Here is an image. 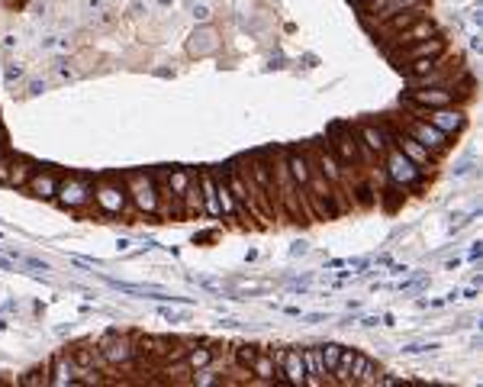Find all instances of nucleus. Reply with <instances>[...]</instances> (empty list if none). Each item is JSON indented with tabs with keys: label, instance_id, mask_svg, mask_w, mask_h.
Returning a JSON list of instances; mask_svg holds the SVG:
<instances>
[{
	"label": "nucleus",
	"instance_id": "obj_39",
	"mask_svg": "<svg viewBox=\"0 0 483 387\" xmlns=\"http://www.w3.org/2000/svg\"><path fill=\"white\" fill-rule=\"evenodd\" d=\"M483 255V246L480 242H474V249H471V252H467V258H471V262H477V258Z\"/></svg>",
	"mask_w": 483,
	"mask_h": 387
},
{
	"label": "nucleus",
	"instance_id": "obj_29",
	"mask_svg": "<svg viewBox=\"0 0 483 387\" xmlns=\"http://www.w3.org/2000/svg\"><path fill=\"white\" fill-rule=\"evenodd\" d=\"M13 161H17V152H0V184H7L10 181V168H13Z\"/></svg>",
	"mask_w": 483,
	"mask_h": 387
},
{
	"label": "nucleus",
	"instance_id": "obj_49",
	"mask_svg": "<svg viewBox=\"0 0 483 387\" xmlns=\"http://www.w3.org/2000/svg\"><path fill=\"white\" fill-rule=\"evenodd\" d=\"M0 152H7V149H0Z\"/></svg>",
	"mask_w": 483,
	"mask_h": 387
},
{
	"label": "nucleus",
	"instance_id": "obj_41",
	"mask_svg": "<svg viewBox=\"0 0 483 387\" xmlns=\"http://www.w3.org/2000/svg\"><path fill=\"white\" fill-rule=\"evenodd\" d=\"M307 320L309 323H325V320H329V313H309Z\"/></svg>",
	"mask_w": 483,
	"mask_h": 387
},
{
	"label": "nucleus",
	"instance_id": "obj_30",
	"mask_svg": "<svg viewBox=\"0 0 483 387\" xmlns=\"http://www.w3.org/2000/svg\"><path fill=\"white\" fill-rule=\"evenodd\" d=\"M33 378H19V384H26V387H36V384H48V365L46 368H36V371H29Z\"/></svg>",
	"mask_w": 483,
	"mask_h": 387
},
{
	"label": "nucleus",
	"instance_id": "obj_7",
	"mask_svg": "<svg viewBox=\"0 0 483 387\" xmlns=\"http://www.w3.org/2000/svg\"><path fill=\"white\" fill-rule=\"evenodd\" d=\"M48 384H55V387L107 384V378H100V371H84L71 352H55V359L48 361Z\"/></svg>",
	"mask_w": 483,
	"mask_h": 387
},
{
	"label": "nucleus",
	"instance_id": "obj_21",
	"mask_svg": "<svg viewBox=\"0 0 483 387\" xmlns=\"http://www.w3.org/2000/svg\"><path fill=\"white\" fill-rule=\"evenodd\" d=\"M248 375H255V378H248V384H277V368H274L271 349H264V345H261L258 355H255V361H251Z\"/></svg>",
	"mask_w": 483,
	"mask_h": 387
},
{
	"label": "nucleus",
	"instance_id": "obj_8",
	"mask_svg": "<svg viewBox=\"0 0 483 387\" xmlns=\"http://www.w3.org/2000/svg\"><path fill=\"white\" fill-rule=\"evenodd\" d=\"M387 123H390V145H397V149H400L403 155H406V159L412 161L419 171H422V174H435V171L441 168V161H445V159H438L435 152H428L422 142H416L409 132H403L400 126L393 123V120H387Z\"/></svg>",
	"mask_w": 483,
	"mask_h": 387
},
{
	"label": "nucleus",
	"instance_id": "obj_3",
	"mask_svg": "<svg viewBox=\"0 0 483 387\" xmlns=\"http://www.w3.org/2000/svg\"><path fill=\"white\" fill-rule=\"evenodd\" d=\"M122 184H126V194L139 217H161V197L152 171H122Z\"/></svg>",
	"mask_w": 483,
	"mask_h": 387
},
{
	"label": "nucleus",
	"instance_id": "obj_20",
	"mask_svg": "<svg viewBox=\"0 0 483 387\" xmlns=\"http://www.w3.org/2000/svg\"><path fill=\"white\" fill-rule=\"evenodd\" d=\"M300 355H303V365H307V384L309 387L332 384V378H329L322 368V352H319V345H307V349H300Z\"/></svg>",
	"mask_w": 483,
	"mask_h": 387
},
{
	"label": "nucleus",
	"instance_id": "obj_34",
	"mask_svg": "<svg viewBox=\"0 0 483 387\" xmlns=\"http://www.w3.org/2000/svg\"><path fill=\"white\" fill-rule=\"evenodd\" d=\"M210 17H213V13H210V7H206V3H197V7H194V19H200V23H210Z\"/></svg>",
	"mask_w": 483,
	"mask_h": 387
},
{
	"label": "nucleus",
	"instance_id": "obj_33",
	"mask_svg": "<svg viewBox=\"0 0 483 387\" xmlns=\"http://www.w3.org/2000/svg\"><path fill=\"white\" fill-rule=\"evenodd\" d=\"M19 262L26 264V268H36V271H52L46 262H39V258H29V255H19Z\"/></svg>",
	"mask_w": 483,
	"mask_h": 387
},
{
	"label": "nucleus",
	"instance_id": "obj_9",
	"mask_svg": "<svg viewBox=\"0 0 483 387\" xmlns=\"http://www.w3.org/2000/svg\"><path fill=\"white\" fill-rule=\"evenodd\" d=\"M383 174H387V181H390L393 188H403V190H416L422 181H426V174L412 165V161L403 155L397 145H390V149L383 152Z\"/></svg>",
	"mask_w": 483,
	"mask_h": 387
},
{
	"label": "nucleus",
	"instance_id": "obj_28",
	"mask_svg": "<svg viewBox=\"0 0 483 387\" xmlns=\"http://www.w3.org/2000/svg\"><path fill=\"white\" fill-rule=\"evenodd\" d=\"M23 78H26L23 65H17V62H7V65H3V81H7V87H13L17 81H23Z\"/></svg>",
	"mask_w": 483,
	"mask_h": 387
},
{
	"label": "nucleus",
	"instance_id": "obj_46",
	"mask_svg": "<svg viewBox=\"0 0 483 387\" xmlns=\"http://www.w3.org/2000/svg\"><path fill=\"white\" fill-rule=\"evenodd\" d=\"M480 46H483L480 36H471V48H474V52H480Z\"/></svg>",
	"mask_w": 483,
	"mask_h": 387
},
{
	"label": "nucleus",
	"instance_id": "obj_17",
	"mask_svg": "<svg viewBox=\"0 0 483 387\" xmlns=\"http://www.w3.org/2000/svg\"><path fill=\"white\" fill-rule=\"evenodd\" d=\"M284 161H287V171H290V178L297 181V188H307L309 171H313V152L309 149H287L284 152Z\"/></svg>",
	"mask_w": 483,
	"mask_h": 387
},
{
	"label": "nucleus",
	"instance_id": "obj_32",
	"mask_svg": "<svg viewBox=\"0 0 483 387\" xmlns=\"http://www.w3.org/2000/svg\"><path fill=\"white\" fill-rule=\"evenodd\" d=\"M426 284H428L426 278H412V281H403V284H400V291H403V294H412V291H422Z\"/></svg>",
	"mask_w": 483,
	"mask_h": 387
},
{
	"label": "nucleus",
	"instance_id": "obj_22",
	"mask_svg": "<svg viewBox=\"0 0 483 387\" xmlns=\"http://www.w3.org/2000/svg\"><path fill=\"white\" fill-rule=\"evenodd\" d=\"M194 181V171L190 168H167V188H171V197H174V207L181 213V204H184V194Z\"/></svg>",
	"mask_w": 483,
	"mask_h": 387
},
{
	"label": "nucleus",
	"instance_id": "obj_37",
	"mask_svg": "<svg viewBox=\"0 0 483 387\" xmlns=\"http://www.w3.org/2000/svg\"><path fill=\"white\" fill-rule=\"evenodd\" d=\"M358 326H364V330H374V326H381V316H364V320H358Z\"/></svg>",
	"mask_w": 483,
	"mask_h": 387
},
{
	"label": "nucleus",
	"instance_id": "obj_24",
	"mask_svg": "<svg viewBox=\"0 0 483 387\" xmlns=\"http://www.w3.org/2000/svg\"><path fill=\"white\" fill-rule=\"evenodd\" d=\"M258 349H261V345H251V342H239V345L233 349L235 365H239L241 375H248V368H251V361H255V355H258Z\"/></svg>",
	"mask_w": 483,
	"mask_h": 387
},
{
	"label": "nucleus",
	"instance_id": "obj_48",
	"mask_svg": "<svg viewBox=\"0 0 483 387\" xmlns=\"http://www.w3.org/2000/svg\"><path fill=\"white\" fill-rule=\"evenodd\" d=\"M352 3H364V0H352Z\"/></svg>",
	"mask_w": 483,
	"mask_h": 387
},
{
	"label": "nucleus",
	"instance_id": "obj_40",
	"mask_svg": "<svg viewBox=\"0 0 483 387\" xmlns=\"http://www.w3.org/2000/svg\"><path fill=\"white\" fill-rule=\"evenodd\" d=\"M0 46L7 48V52H13V48H17V36H3V42H0Z\"/></svg>",
	"mask_w": 483,
	"mask_h": 387
},
{
	"label": "nucleus",
	"instance_id": "obj_47",
	"mask_svg": "<svg viewBox=\"0 0 483 387\" xmlns=\"http://www.w3.org/2000/svg\"><path fill=\"white\" fill-rule=\"evenodd\" d=\"M10 264H13V258H3V255H0V268H10Z\"/></svg>",
	"mask_w": 483,
	"mask_h": 387
},
{
	"label": "nucleus",
	"instance_id": "obj_38",
	"mask_svg": "<svg viewBox=\"0 0 483 387\" xmlns=\"http://www.w3.org/2000/svg\"><path fill=\"white\" fill-rule=\"evenodd\" d=\"M158 316H161V320H171V323H181V316H177V313H171L167 307H158Z\"/></svg>",
	"mask_w": 483,
	"mask_h": 387
},
{
	"label": "nucleus",
	"instance_id": "obj_42",
	"mask_svg": "<svg viewBox=\"0 0 483 387\" xmlns=\"http://www.w3.org/2000/svg\"><path fill=\"white\" fill-rule=\"evenodd\" d=\"M461 297H464V300H474V297H480V291H477V287H467Z\"/></svg>",
	"mask_w": 483,
	"mask_h": 387
},
{
	"label": "nucleus",
	"instance_id": "obj_16",
	"mask_svg": "<svg viewBox=\"0 0 483 387\" xmlns=\"http://www.w3.org/2000/svg\"><path fill=\"white\" fill-rule=\"evenodd\" d=\"M58 181H62V174H58L55 168H36L33 178H29V184H26V194L36 200H55Z\"/></svg>",
	"mask_w": 483,
	"mask_h": 387
},
{
	"label": "nucleus",
	"instance_id": "obj_4",
	"mask_svg": "<svg viewBox=\"0 0 483 387\" xmlns=\"http://www.w3.org/2000/svg\"><path fill=\"white\" fill-rule=\"evenodd\" d=\"M52 204H58L62 210H71V213H91V207H93V178L78 174V171L62 174Z\"/></svg>",
	"mask_w": 483,
	"mask_h": 387
},
{
	"label": "nucleus",
	"instance_id": "obj_43",
	"mask_svg": "<svg viewBox=\"0 0 483 387\" xmlns=\"http://www.w3.org/2000/svg\"><path fill=\"white\" fill-rule=\"evenodd\" d=\"M457 264H461V258H448V262H445V268H448V271H455Z\"/></svg>",
	"mask_w": 483,
	"mask_h": 387
},
{
	"label": "nucleus",
	"instance_id": "obj_11",
	"mask_svg": "<svg viewBox=\"0 0 483 387\" xmlns=\"http://www.w3.org/2000/svg\"><path fill=\"white\" fill-rule=\"evenodd\" d=\"M445 52H451V46H448L445 33H438V36L422 39V42H412V46L393 48L387 58H390L393 65L400 68V65H406V62H419V58H438V55H445Z\"/></svg>",
	"mask_w": 483,
	"mask_h": 387
},
{
	"label": "nucleus",
	"instance_id": "obj_19",
	"mask_svg": "<svg viewBox=\"0 0 483 387\" xmlns=\"http://www.w3.org/2000/svg\"><path fill=\"white\" fill-rule=\"evenodd\" d=\"M381 378V368H377V361L371 355H364V352H354V361H352V371H348V384H377Z\"/></svg>",
	"mask_w": 483,
	"mask_h": 387
},
{
	"label": "nucleus",
	"instance_id": "obj_15",
	"mask_svg": "<svg viewBox=\"0 0 483 387\" xmlns=\"http://www.w3.org/2000/svg\"><path fill=\"white\" fill-rule=\"evenodd\" d=\"M354 132H358L361 145L371 152L374 159H383V152L390 149V123H387V120H381V123H371V120H367V123H361Z\"/></svg>",
	"mask_w": 483,
	"mask_h": 387
},
{
	"label": "nucleus",
	"instance_id": "obj_6",
	"mask_svg": "<svg viewBox=\"0 0 483 387\" xmlns=\"http://www.w3.org/2000/svg\"><path fill=\"white\" fill-rule=\"evenodd\" d=\"M393 123L400 126L403 132H409L416 142H422L428 152H435L438 159H445L448 152L455 149V139L448 136V132H441L438 126H432L428 120H419V116H409V114H400V116H390Z\"/></svg>",
	"mask_w": 483,
	"mask_h": 387
},
{
	"label": "nucleus",
	"instance_id": "obj_23",
	"mask_svg": "<svg viewBox=\"0 0 483 387\" xmlns=\"http://www.w3.org/2000/svg\"><path fill=\"white\" fill-rule=\"evenodd\" d=\"M39 165L36 161H29V159H19L13 161V168H10V181H7V188H17V190H26L29 178H33V171H36Z\"/></svg>",
	"mask_w": 483,
	"mask_h": 387
},
{
	"label": "nucleus",
	"instance_id": "obj_36",
	"mask_svg": "<svg viewBox=\"0 0 483 387\" xmlns=\"http://www.w3.org/2000/svg\"><path fill=\"white\" fill-rule=\"evenodd\" d=\"M129 13H132V17H142V13H149V3H142V0H136V3H132V7H129Z\"/></svg>",
	"mask_w": 483,
	"mask_h": 387
},
{
	"label": "nucleus",
	"instance_id": "obj_25",
	"mask_svg": "<svg viewBox=\"0 0 483 387\" xmlns=\"http://www.w3.org/2000/svg\"><path fill=\"white\" fill-rule=\"evenodd\" d=\"M319 352H322V368H325V375L332 378L335 365H338V359H342V345H338V342H325V345H319Z\"/></svg>",
	"mask_w": 483,
	"mask_h": 387
},
{
	"label": "nucleus",
	"instance_id": "obj_44",
	"mask_svg": "<svg viewBox=\"0 0 483 387\" xmlns=\"http://www.w3.org/2000/svg\"><path fill=\"white\" fill-rule=\"evenodd\" d=\"M390 271H393V274H406L409 268H406V264H390Z\"/></svg>",
	"mask_w": 483,
	"mask_h": 387
},
{
	"label": "nucleus",
	"instance_id": "obj_10",
	"mask_svg": "<svg viewBox=\"0 0 483 387\" xmlns=\"http://www.w3.org/2000/svg\"><path fill=\"white\" fill-rule=\"evenodd\" d=\"M432 0H364V3H358L361 7V23L364 29H377L383 23V19H390L393 13H403V10L409 7H428Z\"/></svg>",
	"mask_w": 483,
	"mask_h": 387
},
{
	"label": "nucleus",
	"instance_id": "obj_18",
	"mask_svg": "<svg viewBox=\"0 0 483 387\" xmlns=\"http://www.w3.org/2000/svg\"><path fill=\"white\" fill-rule=\"evenodd\" d=\"M422 17H428V7H409V10H403V13H393L390 19H383L381 26L374 29V36L390 39V36H397L400 29L412 26V23H416V19H422Z\"/></svg>",
	"mask_w": 483,
	"mask_h": 387
},
{
	"label": "nucleus",
	"instance_id": "obj_13",
	"mask_svg": "<svg viewBox=\"0 0 483 387\" xmlns=\"http://www.w3.org/2000/svg\"><path fill=\"white\" fill-rule=\"evenodd\" d=\"M438 33H441V26H438L435 19H432V13H428V17L416 19V23H412V26L400 29V33H397V36L383 39V42H381V48H383V55H390L393 48L412 46V42H422V39H432V36H438Z\"/></svg>",
	"mask_w": 483,
	"mask_h": 387
},
{
	"label": "nucleus",
	"instance_id": "obj_26",
	"mask_svg": "<svg viewBox=\"0 0 483 387\" xmlns=\"http://www.w3.org/2000/svg\"><path fill=\"white\" fill-rule=\"evenodd\" d=\"M39 46H42V52H68V48H71V39L68 36H46V39H39Z\"/></svg>",
	"mask_w": 483,
	"mask_h": 387
},
{
	"label": "nucleus",
	"instance_id": "obj_31",
	"mask_svg": "<svg viewBox=\"0 0 483 387\" xmlns=\"http://www.w3.org/2000/svg\"><path fill=\"white\" fill-rule=\"evenodd\" d=\"M474 168H477L474 159H467V161H457L455 168H451V174H455V178H467V174H471Z\"/></svg>",
	"mask_w": 483,
	"mask_h": 387
},
{
	"label": "nucleus",
	"instance_id": "obj_5",
	"mask_svg": "<svg viewBox=\"0 0 483 387\" xmlns=\"http://www.w3.org/2000/svg\"><path fill=\"white\" fill-rule=\"evenodd\" d=\"M97 352L100 359L110 365V368L120 371H132L139 368V352H136V336H126V332H103L97 339Z\"/></svg>",
	"mask_w": 483,
	"mask_h": 387
},
{
	"label": "nucleus",
	"instance_id": "obj_45",
	"mask_svg": "<svg viewBox=\"0 0 483 387\" xmlns=\"http://www.w3.org/2000/svg\"><path fill=\"white\" fill-rule=\"evenodd\" d=\"M284 313H287V316H303V313H300V307H284Z\"/></svg>",
	"mask_w": 483,
	"mask_h": 387
},
{
	"label": "nucleus",
	"instance_id": "obj_27",
	"mask_svg": "<svg viewBox=\"0 0 483 387\" xmlns=\"http://www.w3.org/2000/svg\"><path fill=\"white\" fill-rule=\"evenodd\" d=\"M441 349V345H438V342H406V345H403V355H428V352H438Z\"/></svg>",
	"mask_w": 483,
	"mask_h": 387
},
{
	"label": "nucleus",
	"instance_id": "obj_12",
	"mask_svg": "<svg viewBox=\"0 0 483 387\" xmlns=\"http://www.w3.org/2000/svg\"><path fill=\"white\" fill-rule=\"evenodd\" d=\"M309 152H313V161H316V168H319V174H322L332 188H338V190H345L348 184H352V174L345 171V165L338 159H335V152L325 145V142H313L309 145Z\"/></svg>",
	"mask_w": 483,
	"mask_h": 387
},
{
	"label": "nucleus",
	"instance_id": "obj_1",
	"mask_svg": "<svg viewBox=\"0 0 483 387\" xmlns=\"http://www.w3.org/2000/svg\"><path fill=\"white\" fill-rule=\"evenodd\" d=\"M93 213L100 219H116V217H139L132 207L122 174H100L93 178Z\"/></svg>",
	"mask_w": 483,
	"mask_h": 387
},
{
	"label": "nucleus",
	"instance_id": "obj_35",
	"mask_svg": "<svg viewBox=\"0 0 483 387\" xmlns=\"http://www.w3.org/2000/svg\"><path fill=\"white\" fill-rule=\"evenodd\" d=\"M46 81H29V87H26V94L29 97H39V94H42V91H46Z\"/></svg>",
	"mask_w": 483,
	"mask_h": 387
},
{
	"label": "nucleus",
	"instance_id": "obj_14",
	"mask_svg": "<svg viewBox=\"0 0 483 387\" xmlns=\"http://www.w3.org/2000/svg\"><path fill=\"white\" fill-rule=\"evenodd\" d=\"M400 104H412V107H426V110H432V107H464L461 100H457V94L451 91V87H409L406 94L400 97Z\"/></svg>",
	"mask_w": 483,
	"mask_h": 387
},
{
	"label": "nucleus",
	"instance_id": "obj_2",
	"mask_svg": "<svg viewBox=\"0 0 483 387\" xmlns=\"http://www.w3.org/2000/svg\"><path fill=\"white\" fill-rule=\"evenodd\" d=\"M325 145L335 152V159L345 165V171L348 174H354L358 168H367V165H374V155L361 145V139H358V132L352 129V126H332L329 129V139H325Z\"/></svg>",
	"mask_w": 483,
	"mask_h": 387
}]
</instances>
